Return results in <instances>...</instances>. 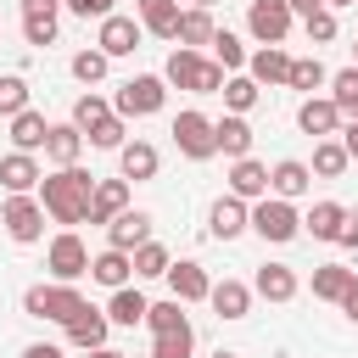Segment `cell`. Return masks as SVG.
<instances>
[{
  "instance_id": "7",
  "label": "cell",
  "mask_w": 358,
  "mask_h": 358,
  "mask_svg": "<svg viewBox=\"0 0 358 358\" xmlns=\"http://www.w3.org/2000/svg\"><path fill=\"white\" fill-rule=\"evenodd\" d=\"M291 6L285 0H246V28H252V39L257 45H280L285 34H291Z\"/></svg>"
},
{
  "instance_id": "26",
  "label": "cell",
  "mask_w": 358,
  "mask_h": 358,
  "mask_svg": "<svg viewBox=\"0 0 358 358\" xmlns=\"http://www.w3.org/2000/svg\"><path fill=\"white\" fill-rule=\"evenodd\" d=\"M252 291L268 296V302H291V296H296V274H291L285 263H263L257 280H252Z\"/></svg>"
},
{
  "instance_id": "2",
  "label": "cell",
  "mask_w": 358,
  "mask_h": 358,
  "mask_svg": "<svg viewBox=\"0 0 358 358\" xmlns=\"http://www.w3.org/2000/svg\"><path fill=\"white\" fill-rule=\"evenodd\" d=\"M162 84H173V90H196V95H218L224 90V67L218 62H207L201 50H173L168 56V67H162Z\"/></svg>"
},
{
  "instance_id": "28",
  "label": "cell",
  "mask_w": 358,
  "mask_h": 358,
  "mask_svg": "<svg viewBox=\"0 0 358 358\" xmlns=\"http://www.w3.org/2000/svg\"><path fill=\"white\" fill-rule=\"evenodd\" d=\"M45 134H50V123H45L34 106L11 117V145H17V151H28V157H34V151H45Z\"/></svg>"
},
{
  "instance_id": "55",
  "label": "cell",
  "mask_w": 358,
  "mask_h": 358,
  "mask_svg": "<svg viewBox=\"0 0 358 358\" xmlns=\"http://www.w3.org/2000/svg\"><path fill=\"white\" fill-rule=\"evenodd\" d=\"M213 358H241V352H224V347H218V352H213Z\"/></svg>"
},
{
  "instance_id": "36",
  "label": "cell",
  "mask_w": 358,
  "mask_h": 358,
  "mask_svg": "<svg viewBox=\"0 0 358 358\" xmlns=\"http://www.w3.org/2000/svg\"><path fill=\"white\" fill-rule=\"evenodd\" d=\"M106 117H112V101H101L95 90L73 101V129H78V134H90V129H95V123H106Z\"/></svg>"
},
{
  "instance_id": "5",
  "label": "cell",
  "mask_w": 358,
  "mask_h": 358,
  "mask_svg": "<svg viewBox=\"0 0 358 358\" xmlns=\"http://www.w3.org/2000/svg\"><path fill=\"white\" fill-rule=\"evenodd\" d=\"M162 101H168V84H162L157 73H140V78H129V84L117 90L112 112L129 123V117H151V112H162Z\"/></svg>"
},
{
  "instance_id": "22",
  "label": "cell",
  "mask_w": 358,
  "mask_h": 358,
  "mask_svg": "<svg viewBox=\"0 0 358 358\" xmlns=\"http://www.w3.org/2000/svg\"><path fill=\"white\" fill-rule=\"evenodd\" d=\"M246 201H235V196H218L213 201V213H207V224H213V241H235L241 229H246Z\"/></svg>"
},
{
  "instance_id": "13",
  "label": "cell",
  "mask_w": 358,
  "mask_h": 358,
  "mask_svg": "<svg viewBox=\"0 0 358 358\" xmlns=\"http://www.w3.org/2000/svg\"><path fill=\"white\" fill-rule=\"evenodd\" d=\"M252 140H257V134H252V123H246V117H235V112L213 123V145H218V151H224L229 162H241V157H252Z\"/></svg>"
},
{
  "instance_id": "29",
  "label": "cell",
  "mask_w": 358,
  "mask_h": 358,
  "mask_svg": "<svg viewBox=\"0 0 358 358\" xmlns=\"http://www.w3.org/2000/svg\"><path fill=\"white\" fill-rule=\"evenodd\" d=\"M117 168H123V179H157V145H145V140H123Z\"/></svg>"
},
{
  "instance_id": "11",
  "label": "cell",
  "mask_w": 358,
  "mask_h": 358,
  "mask_svg": "<svg viewBox=\"0 0 358 358\" xmlns=\"http://www.w3.org/2000/svg\"><path fill=\"white\" fill-rule=\"evenodd\" d=\"M62 330H67V341H73V347L95 352V347H106V330H112V319H106L101 308H90V302H84V308H78V313H73Z\"/></svg>"
},
{
  "instance_id": "23",
  "label": "cell",
  "mask_w": 358,
  "mask_h": 358,
  "mask_svg": "<svg viewBox=\"0 0 358 358\" xmlns=\"http://www.w3.org/2000/svg\"><path fill=\"white\" fill-rule=\"evenodd\" d=\"M129 274H134V263H129V252H101V257H90V280L95 285H106V291H123L129 285Z\"/></svg>"
},
{
  "instance_id": "25",
  "label": "cell",
  "mask_w": 358,
  "mask_h": 358,
  "mask_svg": "<svg viewBox=\"0 0 358 358\" xmlns=\"http://www.w3.org/2000/svg\"><path fill=\"white\" fill-rule=\"evenodd\" d=\"M78 151H84V134H78L73 123H50V134H45V157H50L56 168H73Z\"/></svg>"
},
{
  "instance_id": "12",
  "label": "cell",
  "mask_w": 358,
  "mask_h": 358,
  "mask_svg": "<svg viewBox=\"0 0 358 358\" xmlns=\"http://www.w3.org/2000/svg\"><path fill=\"white\" fill-rule=\"evenodd\" d=\"M145 241H151V218L134 213V207H123V213L106 224V246H112V252H134V246H145Z\"/></svg>"
},
{
  "instance_id": "27",
  "label": "cell",
  "mask_w": 358,
  "mask_h": 358,
  "mask_svg": "<svg viewBox=\"0 0 358 358\" xmlns=\"http://www.w3.org/2000/svg\"><path fill=\"white\" fill-rule=\"evenodd\" d=\"M347 291H358V274H352V268H341V263L313 268V296H319V302H341Z\"/></svg>"
},
{
  "instance_id": "53",
  "label": "cell",
  "mask_w": 358,
  "mask_h": 358,
  "mask_svg": "<svg viewBox=\"0 0 358 358\" xmlns=\"http://www.w3.org/2000/svg\"><path fill=\"white\" fill-rule=\"evenodd\" d=\"M341 313H347V319L358 324V291H347V296H341Z\"/></svg>"
},
{
  "instance_id": "15",
  "label": "cell",
  "mask_w": 358,
  "mask_h": 358,
  "mask_svg": "<svg viewBox=\"0 0 358 358\" xmlns=\"http://www.w3.org/2000/svg\"><path fill=\"white\" fill-rule=\"evenodd\" d=\"M246 78L263 90V84H285L291 78V56L280 50V45H263L257 56H246Z\"/></svg>"
},
{
  "instance_id": "6",
  "label": "cell",
  "mask_w": 358,
  "mask_h": 358,
  "mask_svg": "<svg viewBox=\"0 0 358 358\" xmlns=\"http://www.w3.org/2000/svg\"><path fill=\"white\" fill-rule=\"evenodd\" d=\"M0 224H6V235H11L17 246H34V241L45 235V207H39L34 196H6Z\"/></svg>"
},
{
  "instance_id": "44",
  "label": "cell",
  "mask_w": 358,
  "mask_h": 358,
  "mask_svg": "<svg viewBox=\"0 0 358 358\" xmlns=\"http://www.w3.org/2000/svg\"><path fill=\"white\" fill-rule=\"evenodd\" d=\"M123 134H129V129H123V117L112 112L106 123H95V129H90V145H101V151H123Z\"/></svg>"
},
{
  "instance_id": "42",
  "label": "cell",
  "mask_w": 358,
  "mask_h": 358,
  "mask_svg": "<svg viewBox=\"0 0 358 358\" xmlns=\"http://www.w3.org/2000/svg\"><path fill=\"white\" fill-rule=\"evenodd\" d=\"M0 112H6V117L28 112V78H17V73H6V78H0Z\"/></svg>"
},
{
  "instance_id": "32",
  "label": "cell",
  "mask_w": 358,
  "mask_h": 358,
  "mask_svg": "<svg viewBox=\"0 0 358 358\" xmlns=\"http://www.w3.org/2000/svg\"><path fill=\"white\" fill-rule=\"evenodd\" d=\"M145 296L134 291V285H123V291H112V302H106V319L112 324H145Z\"/></svg>"
},
{
  "instance_id": "1",
  "label": "cell",
  "mask_w": 358,
  "mask_h": 358,
  "mask_svg": "<svg viewBox=\"0 0 358 358\" xmlns=\"http://www.w3.org/2000/svg\"><path fill=\"white\" fill-rule=\"evenodd\" d=\"M90 196H95V179H90L78 162L39 179V207H45L56 224H84V218H90Z\"/></svg>"
},
{
  "instance_id": "24",
  "label": "cell",
  "mask_w": 358,
  "mask_h": 358,
  "mask_svg": "<svg viewBox=\"0 0 358 358\" xmlns=\"http://www.w3.org/2000/svg\"><path fill=\"white\" fill-rule=\"evenodd\" d=\"M140 6V28L157 34V39H173L179 34V0H134Z\"/></svg>"
},
{
  "instance_id": "31",
  "label": "cell",
  "mask_w": 358,
  "mask_h": 358,
  "mask_svg": "<svg viewBox=\"0 0 358 358\" xmlns=\"http://www.w3.org/2000/svg\"><path fill=\"white\" fill-rule=\"evenodd\" d=\"M341 218H347V207H341V201H313V213L302 218V229H308L313 241H336Z\"/></svg>"
},
{
  "instance_id": "34",
  "label": "cell",
  "mask_w": 358,
  "mask_h": 358,
  "mask_svg": "<svg viewBox=\"0 0 358 358\" xmlns=\"http://www.w3.org/2000/svg\"><path fill=\"white\" fill-rule=\"evenodd\" d=\"M129 263H134V274H140V280H157V274H168V263H173V257H168V246H162V241H145V246H134V252H129Z\"/></svg>"
},
{
  "instance_id": "56",
  "label": "cell",
  "mask_w": 358,
  "mask_h": 358,
  "mask_svg": "<svg viewBox=\"0 0 358 358\" xmlns=\"http://www.w3.org/2000/svg\"><path fill=\"white\" fill-rule=\"evenodd\" d=\"M324 6H358V0H324Z\"/></svg>"
},
{
  "instance_id": "19",
  "label": "cell",
  "mask_w": 358,
  "mask_h": 358,
  "mask_svg": "<svg viewBox=\"0 0 358 358\" xmlns=\"http://www.w3.org/2000/svg\"><path fill=\"white\" fill-rule=\"evenodd\" d=\"M168 285H173V302H207V291H213L201 263H168Z\"/></svg>"
},
{
  "instance_id": "35",
  "label": "cell",
  "mask_w": 358,
  "mask_h": 358,
  "mask_svg": "<svg viewBox=\"0 0 358 358\" xmlns=\"http://www.w3.org/2000/svg\"><path fill=\"white\" fill-rule=\"evenodd\" d=\"M218 95H224V106H229L235 117H246V112L257 106V84H252L246 73H235V78H224V90H218Z\"/></svg>"
},
{
  "instance_id": "17",
  "label": "cell",
  "mask_w": 358,
  "mask_h": 358,
  "mask_svg": "<svg viewBox=\"0 0 358 358\" xmlns=\"http://www.w3.org/2000/svg\"><path fill=\"white\" fill-rule=\"evenodd\" d=\"M308 185H313V168H308V162H296V157L274 162V173H268V190H274L280 201H296V196H308Z\"/></svg>"
},
{
  "instance_id": "43",
  "label": "cell",
  "mask_w": 358,
  "mask_h": 358,
  "mask_svg": "<svg viewBox=\"0 0 358 358\" xmlns=\"http://www.w3.org/2000/svg\"><path fill=\"white\" fill-rule=\"evenodd\" d=\"M73 78H78V84H101V78H106V56H101V50H78V56H73Z\"/></svg>"
},
{
  "instance_id": "33",
  "label": "cell",
  "mask_w": 358,
  "mask_h": 358,
  "mask_svg": "<svg viewBox=\"0 0 358 358\" xmlns=\"http://www.w3.org/2000/svg\"><path fill=\"white\" fill-rule=\"evenodd\" d=\"M330 106H336L347 123H358V67H341V73L330 78Z\"/></svg>"
},
{
  "instance_id": "38",
  "label": "cell",
  "mask_w": 358,
  "mask_h": 358,
  "mask_svg": "<svg viewBox=\"0 0 358 358\" xmlns=\"http://www.w3.org/2000/svg\"><path fill=\"white\" fill-rule=\"evenodd\" d=\"M347 162H352V157L341 151V140H319V145H313V173H319V179L347 173Z\"/></svg>"
},
{
  "instance_id": "46",
  "label": "cell",
  "mask_w": 358,
  "mask_h": 358,
  "mask_svg": "<svg viewBox=\"0 0 358 358\" xmlns=\"http://www.w3.org/2000/svg\"><path fill=\"white\" fill-rule=\"evenodd\" d=\"M302 28H308V39H313V45H330V39H336V11L324 6V11H313Z\"/></svg>"
},
{
  "instance_id": "39",
  "label": "cell",
  "mask_w": 358,
  "mask_h": 358,
  "mask_svg": "<svg viewBox=\"0 0 358 358\" xmlns=\"http://www.w3.org/2000/svg\"><path fill=\"white\" fill-rule=\"evenodd\" d=\"M145 324H151V336H162V330H179V324H190V319H185V302L168 296V302H151V308H145Z\"/></svg>"
},
{
  "instance_id": "47",
  "label": "cell",
  "mask_w": 358,
  "mask_h": 358,
  "mask_svg": "<svg viewBox=\"0 0 358 358\" xmlns=\"http://www.w3.org/2000/svg\"><path fill=\"white\" fill-rule=\"evenodd\" d=\"M73 17H112V0H62Z\"/></svg>"
},
{
  "instance_id": "9",
  "label": "cell",
  "mask_w": 358,
  "mask_h": 358,
  "mask_svg": "<svg viewBox=\"0 0 358 358\" xmlns=\"http://www.w3.org/2000/svg\"><path fill=\"white\" fill-rule=\"evenodd\" d=\"M173 145H179V157H190V162H207L218 145H213V117H201V112H179L173 117Z\"/></svg>"
},
{
  "instance_id": "57",
  "label": "cell",
  "mask_w": 358,
  "mask_h": 358,
  "mask_svg": "<svg viewBox=\"0 0 358 358\" xmlns=\"http://www.w3.org/2000/svg\"><path fill=\"white\" fill-rule=\"evenodd\" d=\"M207 6H213V0H196V11H207Z\"/></svg>"
},
{
  "instance_id": "20",
  "label": "cell",
  "mask_w": 358,
  "mask_h": 358,
  "mask_svg": "<svg viewBox=\"0 0 358 358\" xmlns=\"http://www.w3.org/2000/svg\"><path fill=\"white\" fill-rule=\"evenodd\" d=\"M207 302H213L218 319H246V313H252V285H241V280H213Z\"/></svg>"
},
{
  "instance_id": "3",
  "label": "cell",
  "mask_w": 358,
  "mask_h": 358,
  "mask_svg": "<svg viewBox=\"0 0 358 358\" xmlns=\"http://www.w3.org/2000/svg\"><path fill=\"white\" fill-rule=\"evenodd\" d=\"M246 229H257L263 241L285 246V241H296V235H302V218H296V207H291V201H280V196H263V201L246 213Z\"/></svg>"
},
{
  "instance_id": "18",
  "label": "cell",
  "mask_w": 358,
  "mask_h": 358,
  "mask_svg": "<svg viewBox=\"0 0 358 358\" xmlns=\"http://www.w3.org/2000/svg\"><path fill=\"white\" fill-rule=\"evenodd\" d=\"M123 207H129V179H95V196H90V224H112Z\"/></svg>"
},
{
  "instance_id": "8",
  "label": "cell",
  "mask_w": 358,
  "mask_h": 358,
  "mask_svg": "<svg viewBox=\"0 0 358 358\" xmlns=\"http://www.w3.org/2000/svg\"><path fill=\"white\" fill-rule=\"evenodd\" d=\"M45 263H50V274H56L62 285H73V280H84V274H90V246H84L73 229H62V235L50 241Z\"/></svg>"
},
{
  "instance_id": "52",
  "label": "cell",
  "mask_w": 358,
  "mask_h": 358,
  "mask_svg": "<svg viewBox=\"0 0 358 358\" xmlns=\"http://www.w3.org/2000/svg\"><path fill=\"white\" fill-rule=\"evenodd\" d=\"M341 151H347V157H358V123H347V129H341Z\"/></svg>"
},
{
  "instance_id": "48",
  "label": "cell",
  "mask_w": 358,
  "mask_h": 358,
  "mask_svg": "<svg viewBox=\"0 0 358 358\" xmlns=\"http://www.w3.org/2000/svg\"><path fill=\"white\" fill-rule=\"evenodd\" d=\"M336 246L358 252V213H347V218H341V229H336Z\"/></svg>"
},
{
  "instance_id": "58",
  "label": "cell",
  "mask_w": 358,
  "mask_h": 358,
  "mask_svg": "<svg viewBox=\"0 0 358 358\" xmlns=\"http://www.w3.org/2000/svg\"><path fill=\"white\" fill-rule=\"evenodd\" d=\"M352 50H358V39H352Z\"/></svg>"
},
{
  "instance_id": "40",
  "label": "cell",
  "mask_w": 358,
  "mask_h": 358,
  "mask_svg": "<svg viewBox=\"0 0 358 358\" xmlns=\"http://www.w3.org/2000/svg\"><path fill=\"white\" fill-rule=\"evenodd\" d=\"M213 62H218L224 73H235V67H246V45L224 28V34H213Z\"/></svg>"
},
{
  "instance_id": "16",
  "label": "cell",
  "mask_w": 358,
  "mask_h": 358,
  "mask_svg": "<svg viewBox=\"0 0 358 358\" xmlns=\"http://www.w3.org/2000/svg\"><path fill=\"white\" fill-rule=\"evenodd\" d=\"M229 196H235V201H263V196H268V168L252 162V157H241V162L229 168Z\"/></svg>"
},
{
  "instance_id": "4",
  "label": "cell",
  "mask_w": 358,
  "mask_h": 358,
  "mask_svg": "<svg viewBox=\"0 0 358 358\" xmlns=\"http://www.w3.org/2000/svg\"><path fill=\"white\" fill-rule=\"evenodd\" d=\"M84 308V296H78V285H28L22 291V313H34V319H56V324H67L73 313Z\"/></svg>"
},
{
  "instance_id": "50",
  "label": "cell",
  "mask_w": 358,
  "mask_h": 358,
  "mask_svg": "<svg viewBox=\"0 0 358 358\" xmlns=\"http://www.w3.org/2000/svg\"><path fill=\"white\" fill-rule=\"evenodd\" d=\"M285 6H291V17H302V22H308L313 11H324V0H285Z\"/></svg>"
},
{
  "instance_id": "41",
  "label": "cell",
  "mask_w": 358,
  "mask_h": 358,
  "mask_svg": "<svg viewBox=\"0 0 358 358\" xmlns=\"http://www.w3.org/2000/svg\"><path fill=\"white\" fill-rule=\"evenodd\" d=\"M285 84H291V90H319V84H324V62H319V56H296Z\"/></svg>"
},
{
  "instance_id": "10",
  "label": "cell",
  "mask_w": 358,
  "mask_h": 358,
  "mask_svg": "<svg viewBox=\"0 0 358 358\" xmlns=\"http://www.w3.org/2000/svg\"><path fill=\"white\" fill-rule=\"evenodd\" d=\"M140 34H145V28H140L134 17H117V11H112V17H101V39H95V45H101V56L112 62V56H134V50H140Z\"/></svg>"
},
{
  "instance_id": "51",
  "label": "cell",
  "mask_w": 358,
  "mask_h": 358,
  "mask_svg": "<svg viewBox=\"0 0 358 358\" xmlns=\"http://www.w3.org/2000/svg\"><path fill=\"white\" fill-rule=\"evenodd\" d=\"M22 358H62V347H50V341H34V347H22Z\"/></svg>"
},
{
  "instance_id": "54",
  "label": "cell",
  "mask_w": 358,
  "mask_h": 358,
  "mask_svg": "<svg viewBox=\"0 0 358 358\" xmlns=\"http://www.w3.org/2000/svg\"><path fill=\"white\" fill-rule=\"evenodd\" d=\"M90 358H129V352H117V347H95Z\"/></svg>"
},
{
  "instance_id": "37",
  "label": "cell",
  "mask_w": 358,
  "mask_h": 358,
  "mask_svg": "<svg viewBox=\"0 0 358 358\" xmlns=\"http://www.w3.org/2000/svg\"><path fill=\"white\" fill-rule=\"evenodd\" d=\"M190 352H196V330H190V324L162 330V336L151 341V358H190Z\"/></svg>"
},
{
  "instance_id": "21",
  "label": "cell",
  "mask_w": 358,
  "mask_h": 358,
  "mask_svg": "<svg viewBox=\"0 0 358 358\" xmlns=\"http://www.w3.org/2000/svg\"><path fill=\"white\" fill-rule=\"evenodd\" d=\"M296 123H302V134H313V140H330V134L341 129V112H336L330 101H313V95H308V101L296 106Z\"/></svg>"
},
{
  "instance_id": "14",
  "label": "cell",
  "mask_w": 358,
  "mask_h": 358,
  "mask_svg": "<svg viewBox=\"0 0 358 358\" xmlns=\"http://www.w3.org/2000/svg\"><path fill=\"white\" fill-rule=\"evenodd\" d=\"M39 179H45V168H39L28 151H11V157H0V185H6L11 196H28V190H39Z\"/></svg>"
},
{
  "instance_id": "30",
  "label": "cell",
  "mask_w": 358,
  "mask_h": 358,
  "mask_svg": "<svg viewBox=\"0 0 358 358\" xmlns=\"http://www.w3.org/2000/svg\"><path fill=\"white\" fill-rule=\"evenodd\" d=\"M213 34H218V28H213V11H179V34H173V39H179L185 50L213 45Z\"/></svg>"
},
{
  "instance_id": "45",
  "label": "cell",
  "mask_w": 358,
  "mask_h": 358,
  "mask_svg": "<svg viewBox=\"0 0 358 358\" xmlns=\"http://www.w3.org/2000/svg\"><path fill=\"white\" fill-rule=\"evenodd\" d=\"M22 39L28 45H56V17H22Z\"/></svg>"
},
{
  "instance_id": "49",
  "label": "cell",
  "mask_w": 358,
  "mask_h": 358,
  "mask_svg": "<svg viewBox=\"0 0 358 358\" xmlns=\"http://www.w3.org/2000/svg\"><path fill=\"white\" fill-rule=\"evenodd\" d=\"M62 0H22V17H56Z\"/></svg>"
}]
</instances>
